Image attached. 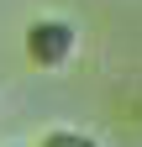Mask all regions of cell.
Wrapping results in <instances>:
<instances>
[{"instance_id": "1", "label": "cell", "mask_w": 142, "mask_h": 147, "mask_svg": "<svg viewBox=\"0 0 142 147\" xmlns=\"http://www.w3.org/2000/svg\"><path fill=\"white\" fill-rule=\"evenodd\" d=\"M21 47H26V63L32 68L58 74V68H68L79 58V26L68 21V16H37V21L26 26Z\"/></svg>"}, {"instance_id": "2", "label": "cell", "mask_w": 142, "mask_h": 147, "mask_svg": "<svg viewBox=\"0 0 142 147\" xmlns=\"http://www.w3.org/2000/svg\"><path fill=\"white\" fill-rule=\"evenodd\" d=\"M37 147H105V142L90 137V131H74V126H53V131H42Z\"/></svg>"}]
</instances>
